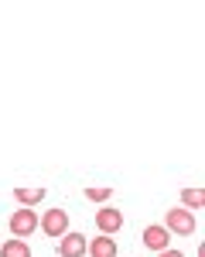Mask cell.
<instances>
[{"label":"cell","mask_w":205,"mask_h":257,"mask_svg":"<svg viewBox=\"0 0 205 257\" xmlns=\"http://www.w3.org/2000/svg\"><path fill=\"white\" fill-rule=\"evenodd\" d=\"M110 196H113L110 185H89V189H86V199H89V202H110Z\"/></svg>","instance_id":"8fae6325"},{"label":"cell","mask_w":205,"mask_h":257,"mask_svg":"<svg viewBox=\"0 0 205 257\" xmlns=\"http://www.w3.org/2000/svg\"><path fill=\"white\" fill-rule=\"evenodd\" d=\"M86 254L89 257H116V240L113 237H96V240H89L86 243Z\"/></svg>","instance_id":"ba28073f"},{"label":"cell","mask_w":205,"mask_h":257,"mask_svg":"<svg viewBox=\"0 0 205 257\" xmlns=\"http://www.w3.org/2000/svg\"><path fill=\"white\" fill-rule=\"evenodd\" d=\"M140 240H144V247H147V250H154V254H161V250L171 247V233H168L164 226H147Z\"/></svg>","instance_id":"5b68a950"},{"label":"cell","mask_w":205,"mask_h":257,"mask_svg":"<svg viewBox=\"0 0 205 257\" xmlns=\"http://www.w3.org/2000/svg\"><path fill=\"white\" fill-rule=\"evenodd\" d=\"M86 243H89V240L82 237V233L68 230V233L58 240V254L62 257H86Z\"/></svg>","instance_id":"8992f818"},{"label":"cell","mask_w":205,"mask_h":257,"mask_svg":"<svg viewBox=\"0 0 205 257\" xmlns=\"http://www.w3.org/2000/svg\"><path fill=\"white\" fill-rule=\"evenodd\" d=\"M120 226H123V213L116 206H102L100 213H96V230H100L102 237H113Z\"/></svg>","instance_id":"277c9868"},{"label":"cell","mask_w":205,"mask_h":257,"mask_svg":"<svg viewBox=\"0 0 205 257\" xmlns=\"http://www.w3.org/2000/svg\"><path fill=\"white\" fill-rule=\"evenodd\" d=\"M44 196H48V189H44V185H18V189H14V202L24 206V209H31V206L41 202Z\"/></svg>","instance_id":"52a82bcc"},{"label":"cell","mask_w":205,"mask_h":257,"mask_svg":"<svg viewBox=\"0 0 205 257\" xmlns=\"http://www.w3.org/2000/svg\"><path fill=\"white\" fill-rule=\"evenodd\" d=\"M168 233H178V237H192L195 233V213H188V209H182V206H174V209H168L164 213V223H161Z\"/></svg>","instance_id":"6da1fadb"},{"label":"cell","mask_w":205,"mask_h":257,"mask_svg":"<svg viewBox=\"0 0 205 257\" xmlns=\"http://www.w3.org/2000/svg\"><path fill=\"white\" fill-rule=\"evenodd\" d=\"M38 226H41V233H48L52 240H62L68 233V213L55 206V209H48V213L38 216Z\"/></svg>","instance_id":"7a4b0ae2"},{"label":"cell","mask_w":205,"mask_h":257,"mask_svg":"<svg viewBox=\"0 0 205 257\" xmlns=\"http://www.w3.org/2000/svg\"><path fill=\"white\" fill-rule=\"evenodd\" d=\"M182 209H188V213H198V209H205V189H182Z\"/></svg>","instance_id":"9c48e42d"},{"label":"cell","mask_w":205,"mask_h":257,"mask_svg":"<svg viewBox=\"0 0 205 257\" xmlns=\"http://www.w3.org/2000/svg\"><path fill=\"white\" fill-rule=\"evenodd\" d=\"M158 257H184V254H182V250H171V247H168V250H161Z\"/></svg>","instance_id":"7c38bea8"},{"label":"cell","mask_w":205,"mask_h":257,"mask_svg":"<svg viewBox=\"0 0 205 257\" xmlns=\"http://www.w3.org/2000/svg\"><path fill=\"white\" fill-rule=\"evenodd\" d=\"M34 230H38V213L34 209H24L20 206L18 213H10V237L14 240H28Z\"/></svg>","instance_id":"3957f363"},{"label":"cell","mask_w":205,"mask_h":257,"mask_svg":"<svg viewBox=\"0 0 205 257\" xmlns=\"http://www.w3.org/2000/svg\"><path fill=\"white\" fill-rule=\"evenodd\" d=\"M0 257H31V247H28V240H4V247H0Z\"/></svg>","instance_id":"30bf717a"}]
</instances>
